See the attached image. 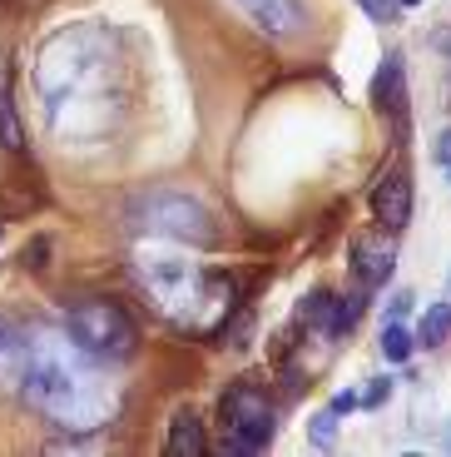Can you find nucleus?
Listing matches in <instances>:
<instances>
[{
  "label": "nucleus",
  "mask_w": 451,
  "mask_h": 457,
  "mask_svg": "<svg viewBox=\"0 0 451 457\" xmlns=\"http://www.w3.org/2000/svg\"><path fill=\"white\" fill-rule=\"evenodd\" d=\"M35 95L45 104V120L70 149L94 145L119 125V95H114V40L90 21L55 30L35 50L30 65Z\"/></svg>",
  "instance_id": "f257e3e1"
},
{
  "label": "nucleus",
  "mask_w": 451,
  "mask_h": 457,
  "mask_svg": "<svg viewBox=\"0 0 451 457\" xmlns=\"http://www.w3.org/2000/svg\"><path fill=\"white\" fill-rule=\"evenodd\" d=\"M20 393L35 412H45L50 423L70 428V433H94L119 408V388L110 378V363L55 328L35 333L25 343Z\"/></svg>",
  "instance_id": "f03ea898"
},
{
  "label": "nucleus",
  "mask_w": 451,
  "mask_h": 457,
  "mask_svg": "<svg viewBox=\"0 0 451 457\" xmlns=\"http://www.w3.org/2000/svg\"><path fill=\"white\" fill-rule=\"evenodd\" d=\"M135 284L144 288L149 303L164 319L184 323V328H203L218 313V303H224L214 278L203 274L199 263H189L184 253L164 249V239L135 253Z\"/></svg>",
  "instance_id": "7ed1b4c3"
},
{
  "label": "nucleus",
  "mask_w": 451,
  "mask_h": 457,
  "mask_svg": "<svg viewBox=\"0 0 451 457\" xmlns=\"http://www.w3.org/2000/svg\"><path fill=\"white\" fill-rule=\"evenodd\" d=\"M129 224L164 244H203V249L214 244V214L193 195H179V189H154V195L135 199Z\"/></svg>",
  "instance_id": "20e7f679"
},
{
  "label": "nucleus",
  "mask_w": 451,
  "mask_h": 457,
  "mask_svg": "<svg viewBox=\"0 0 451 457\" xmlns=\"http://www.w3.org/2000/svg\"><path fill=\"white\" fill-rule=\"evenodd\" d=\"M65 333L79 348H90L94 358H104V363L135 358V343H139L135 319H129L119 303H110V298H79V303H70Z\"/></svg>",
  "instance_id": "39448f33"
},
{
  "label": "nucleus",
  "mask_w": 451,
  "mask_h": 457,
  "mask_svg": "<svg viewBox=\"0 0 451 457\" xmlns=\"http://www.w3.org/2000/svg\"><path fill=\"white\" fill-rule=\"evenodd\" d=\"M224 423H228V437L218 453H258L273 437V403L258 388H234L224 398Z\"/></svg>",
  "instance_id": "423d86ee"
},
{
  "label": "nucleus",
  "mask_w": 451,
  "mask_h": 457,
  "mask_svg": "<svg viewBox=\"0 0 451 457\" xmlns=\"http://www.w3.org/2000/svg\"><path fill=\"white\" fill-rule=\"evenodd\" d=\"M373 219L387 228V234H402L406 228V219H412V174H406V164H392V170L377 179Z\"/></svg>",
  "instance_id": "0eeeda50"
},
{
  "label": "nucleus",
  "mask_w": 451,
  "mask_h": 457,
  "mask_svg": "<svg viewBox=\"0 0 451 457\" xmlns=\"http://www.w3.org/2000/svg\"><path fill=\"white\" fill-rule=\"evenodd\" d=\"M392 263H397V244L392 239H357V249H352V278H357V288H382L387 278H392Z\"/></svg>",
  "instance_id": "6e6552de"
},
{
  "label": "nucleus",
  "mask_w": 451,
  "mask_h": 457,
  "mask_svg": "<svg viewBox=\"0 0 451 457\" xmlns=\"http://www.w3.org/2000/svg\"><path fill=\"white\" fill-rule=\"evenodd\" d=\"M253 21L263 25L268 35H293L303 25V11H298V0H238Z\"/></svg>",
  "instance_id": "1a4fd4ad"
},
{
  "label": "nucleus",
  "mask_w": 451,
  "mask_h": 457,
  "mask_svg": "<svg viewBox=\"0 0 451 457\" xmlns=\"http://www.w3.org/2000/svg\"><path fill=\"white\" fill-rule=\"evenodd\" d=\"M402 95H406L402 55H387L382 70H377V80H373V104H377V110H392V104H402Z\"/></svg>",
  "instance_id": "9d476101"
},
{
  "label": "nucleus",
  "mask_w": 451,
  "mask_h": 457,
  "mask_svg": "<svg viewBox=\"0 0 451 457\" xmlns=\"http://www.w3.org/2000/svg\"><path fill=\"white\" fill-rule=\"evenodd\" d=\"M25 373V338L15 323L0 319V383H20Z\"/></svg>",
  "instance_id": "9b49d317"
},
{
  "label": "nucleus",
  "mask_w": 451,
  "mask_h": 457,
  "mask_svg": "<svg viewBox=\"0 0 451 457\" xmlns=\"http://www.w3.org/2000/svg\"><path fill=\"white\" fill-rule=\"evenodd\" d=\"M169 453L174 457H199L203 453V423L193 418L189 408L174 418V433H169Z\"/></svg>",
  "instance_id": "f8f14e48"
},
{
  "label": "nucleus",
  "mask_w": 451,
  "mask_h": 457,
  "mask_svg": "<svg viewBox=\"0 0 451 457\" xmlns=\"http://www.w3.org/2000/svg\"><path fill=\"white\" fill-rule=\"evenodd\" d=\"M451 338V303H431L422 313V328H417V343L422 348H437V343Z\"/></svg>",
  "instance_id": "ddd939ff"
},
{
  "label": "nucleus",
  "mask_w": 451,
  "mask_h": 457,
  "mask_svg": "<svg viewBox=\"0 0 451 457\" xmlns=\"http://www.w3.org/2000/svg\"><path fill=\"white\" fill-rule=\"evenodd\" d=\"M412 348H417V338H412L402 323H387V328H382V358H387V363H406Z\"/></svg>",
  "instance_id": "4468645a"
},
{
  "label": "nucleus",
  "mask_w": 451,
  "mask_h": 457,
  "mask_svg": "<svg viewBox=\"0 0 451 457\" xmlns=\"http://www.w3.org/2000/svg\"><path fill=\"white\" fill-rule=\"evenodd\" d=\"M0 145H5V149H20V145H25V135H20V120H15L11 95H0Z\"/></svg>",
  "instance_id": "2eb2a0df"
},
{
  "label": "nucleus",
  "mask_w": 451,
  "mask_h": 457,
  "mask_svg": "<svg viewBox=\"0 0 451 457\" xmlns=\"http://www.w3.org/2000/svg\"><path fill=\"white\" fill-rule=\"evenodd\" d=\"M332 418H338V412H317L313 428H308V437H313L317 447H332V443H338V433H332Z\"/></svg>",
  "instance_id": "dca6fc26"
},
{
  "label": "nucleus",
  "mask_w": 451,
  "mask_h": 457,
  "mask_svg": "<svg viewBox=\"0 0 451 457\" xmlns=\"http://www.w3.org/2000/svg\"><path fill=\"white\" fill-rule=\"evenodd\" d=\"M387 393H392V383H387V378H373V388H367V393H362V408H382V403H387Z\"/></svg>",
  "instance_id": "f3484780"
},
{
  "label": "nucleus",
  "mask_w": 451,
  "mask_h": 457,
  "mask_svg": "<svg viewBox=\"0 0 451 457\" xmlns=\"http://www.w3.org/2000/svg\"><path fill=\"white\" fill-rule=\"evenodd\" d=\"M357 5L373 15V21H392V15H397V0H357Z\"/></svg>",
  "instance_id": "a211bd4d"
},
{
  "label": "nucleus",
  "mask_w": 451,
  "mask_h": 457,
  "mask_svg": "<svg viewBox=\"0 0 451 457\" xmlns=\"http://www.w3.org/2000/svg\"><path fill=\"white\" fill-rule=\"evenodd\" d=\"M406 313H412V294H397L392 303H387V323H402Z\"/></svg>",
  "instance_id": "6ab92c4d"
},
{
  "label": "nucleus",
  "mask_w": 451,
  "mask_h": 457,
  "mask_svg": "<svg viewBox=\"0 0 451 457\" xmlns=\"http://www.w3.org/2000/svg\"><path fill=\"white\" fill-rule=\"evenodd\" d=\"M357 408V393H338V398H332V412H352Z\"/></svg>",
  "instance_id": "aec40b11"
},
{
  "label": "nucleus",
  "mask_w": 451,
  "mask_h": 457,
  "mask_svg": "<svg viewBox=\"0 0 451 457\" xmlns=\"http://www.w3.org/2000/svg\"><path fill=\"white\" fill-rule=\"evenodd\" d=\"M437 160H441V164H451V129L437 139Z\"/></svg>",
  "instance_id": "412c9836"
},
{
  "label": "nucleus",
  "mask_w": 451,
  "mask_h": 457,
  "mask_svg": "<svg viewBox=\"0 0 451 457\" xmlns=\"http://www.w3.org/2000/svg\"><path fill=\"white\" fill-rule=\"evenodd\" d=\"M402 5H422V0H402Z\"/></svg>",
  "instance_id": "4be33fe9"
},
{
  "label": "nucleus",
  "mask_w": 451,
  "mask_h": 457,
  "mask_svg": "<svg viewBox=\"0 0 451 457\" xmlns=\"http://www.w3.org/2000/svg\"><path fill=\"white\" fill-rule=\"evenodd\" d=\"M447 174H451V164H447Z\"/></svg>",
  "instance_id": "5701e85b"
},
{
  "label": "nucleus",
  "mask_w": 451,
  "mask_h": 457,
  "mask_svg": "<svg viewBox=\"0 0 451 457\" xmlns=\"http://www.w3.org/2000/svg\"><path fill=\"white\" fill-rule=\"evenodd\" d=\"M447 443H451V437H447Z\"/></svg>",
  "instance_id": "b1692460"
}]
</instances>
